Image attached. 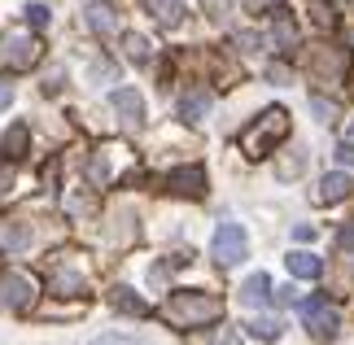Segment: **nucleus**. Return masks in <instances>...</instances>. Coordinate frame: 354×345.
<instances>
[{"instance_id": "1", "label": "nucleus", "mask_w": 354, "mask_h": 345, "mask_svg": "<svg viewBox=\"0 0 354 345\" xmlns=\"http://www.w3.org/2000/svg\"><path fill=\"white\" fill-rule=\"evenodd\" d=\"M162 315L175 324V328H201V324H214L223 315V301L214 293H197V288H180V293L167 297Z\"/></svg>"}, {"instance_id": "2", "label": "nucleus", "mask_w": 354, "mask_h": 345, "mask_svg": "<svg viewBox=\"0 0 354 345\" xmlns=\"http://www.w3.org/2000/svg\"><path fill=\"white\" fill-rule=\"evenodd\" d=\"M284 136H289V114L276 105V109H263L258 122H250L241 131V149H245V158H267Z\"/></svg>"}, {"instance_id": "3", "label": "nucleus", "mask_w": 354, "mask_h": 345, "mask_svg": "<svg viewBox=\"0 0 354 345\" xmlns=\"http://www.w3.org/2000/svg\"><path fill=\"white\" fill-rule=\"evenodd\" d=\"M35 306V280L26 271H13V267H0V310H31Z\"/></svg>"}, {"instance_id": "4", "label": "nucleus", "mask_w": 354, "mask_h": 345, "mask_svg": "<svg viewBox=\"0 0 354 345\" xmlns=\"http://www.w3.org/2000/svg\"><path fill=\"white\" fill-rule=\"evenodd\" d=\"M245 250H250V236H245L241 223H219V232H214L210 241V254L219 267H236V262L245 258Z\"/></svg>"}, {"instance_id": "5", "label": "nucleus", "mask_w": 354, "mask_h": 345, "mask_svg": "<svg viewBox=\"0 0 354 345\" xmlns=\"http://www.w3.org/2000/svg\"><path fill=\"white\" fill-rule=\"evenodd\" d=\"M0 62H5L9 71H31L39 62V39L26 35V31H9L0 39Z\"/></svg>"}, {"instance_id": "6", "label": "nucleus", "mask_w": 354, "mask_h": 345, "mask_svg": "<svg viewBox=\"0 0 354 345\" xmlns=\"http://www.w3.org/2000/svg\"><path fill=\"white\" fill-rule=\"evenodd\" d=\"M302 324L315 337H337V328H342V310H337L328 297H310V301H302Z\"/></svg>"}, {"instance_id": "7", "label": "nucleus", "mask_w": 354, "mask_h": 345, "mask_svg": "<svg viewBox=\"0 0 354 345\" xmlns=\"http://www.w3.org/2000/svg\"><path fill=\"white\" fill-rule=\"evenodd\" d=\"M110 105H114V114H118V122L127 131H140L145 127V101H140V92H136V88H118L110 96Z\"/></svg>"}, {"instance_id": "8", "label": "nucleus", "mask_w": 354, "mask_h": 345, "mask_svg": "<svg viewBox=\"0 0 354 345\" xmlns=\"http://www.w3.org/2000/svg\"><path fill=\"white\" fill-rule=\"evenodd\" d=\"M167 188L175 197H206V171L201 167H175L167 175Z\"/></svg>"}, {"instance_id": "9", "label": "nucleus", "mask_w": 354, "mask_h": 345, "mask_svg": "<svg viewBox=\"0 0 354 345\" xmlns=\"http://www.w3.org/2000/svg\"><path fill=\"white\" fill-rule=\"evenodd\" d=\"M350 192H354V171H333V175L319 179V201H324V205L346 201Z\"/></svg>"}, {"instance_id": "10", "label": "nucleus", "mask_w": 354, "mask_h": 345, "mask_svg": "<svg viewBox=\"0 0 354 345\" xmlns=\"http://www.w3.org/2000/svg\"><path fill=\"white\" fill-rule=\"evenodd\" d=\"M206 114H210V92L206 88H188L180 96V118L184 122H201Z\"/></svg>"}, {"instance_id": "11", "label": "nucleus", "mask_w": 354, "mask_h": 345, "mask_svg": "<svg viewBox=\"0 0 354 345\" xmlns=\"http://www.w3.org/2000/svg\"><path fill=\"white\" fill-rule=\"evenodd\" d=\"M310 71H319V75H346V48H315L310 53Z\"/></svg>"}, {"instance_id": "12", "label": "nucleus", "mask_w": 354, "mask_h": 345, "mask_svg": "<svg viewBox=\"0 0 354 345\" xmlns=\"http://www.w3.org/2000/svg\"><path fill=\"white\" fill-rule=\"evenodd\" d=\"M241 301H245V306H267V301H271V280H267V271H254L250 280L241 284Z\"/></svg>"}, {"instance_id": "13", "label": "nucleus", "mask_w": 354, "mask_h": 345, "mask_svg": "<svg viewBox=\"0 0 354 345\" xmlns=\"http://www.w3.org/2000/svg\"><path fill=\"white\" fill-rule=\"evenodd\" d=\"M110 306L122 310V315H149V301H145V297H136V288H127V284L110 288Z\"/></svg>"}, {"instance_id": "14", "label": "nucleus", "mask_w": 354, "mask_h": 345, "mask_svg": "<svg viewBox=\"0 0 354 345\" xmlns=\"http://www.w3.org/2000/svg\"><path fill=\"white\" fill-rule=\"evenodd\" d=\"M26 140H31V131H26L22 122H13V127L5 131V140H0V153H5V162L26 158Z\"/></svg>"}, {"instance_id": "15", "label": "nucleus", "mask_w": 354, "mask_h": 345, "mask_svg": "<svg viewBox=\"0 0 354 345\" xmlns=\"http://www.w3.org/2000/svg\"><path fill=\"white\" fill-rule=\"evenodd\" d=\"M284 262H289V275H297V280H319V275H324V262L315 254H302V250H297V254H289Z\"/></svg>"}, {"instance_id": "16", "label": "nucleus", "mask_w": 354, "mask_h": 345, "mask_svg": "<svg viewBox=\"0 0 354 345\" xmlns=\"http://www.w3.org/2000/svg\"><path fill=\"white\" fill-rule=\"evenodd\" d=\"M145 5L162 26H180L184 22V0H145Z\"/></svg>"}, {"instance_id": "17", "label": "nucleus", "mask_w": 354, "mask_h": 345, "mask_svg": "<svg viewBox=\"0 0 354 345\" xmlns=\"http://www.w3.org/2000/svg\"><path fill=\"white\" fill-rule=\"evenodd\" d=\"M31 245V227L26 223H5L0 227V250L5 254H18V250H26Z\"/></svg>"}, {"instance_id": "18", "label": "nucleus", "mask_w": 354, "mask_h": 345, "mask_svg": "<svg viewBox=\"0 0 354 345\" xmlns=\"http://www.w3.org/2000/svg\"><path fill=\"white\" fill-rule=\"evenodd\" d=\"M88 26L97 35H118V18L110 5H88Z\"/></svg>"}, {"instance_id": "19", "label": "nucleus", "mask_w": 354, "mask_h": 345, "mask_svg": "<svg viewBox=\"0 0 354 345\" xmlns=\"http://www.w3.org/2000/svg\"><path fill=\"white\" fill-rule=\"evenodd\" d=\"M48 288L57 297H79V293H84V275H79V271H57L48 280Z\"/></svg>"}, {"instance_id": "20", "label": "nucleus", "mask_w": 354, "mask_h": 345, "mask_svg": "<svg viewBox=\"0 0 354 345\" xmlns=\"http://www.w3.org/2000/svg\"><path fill=\"white\" fill-rule=\"evenodd\" d=\"M302 171H306V153H302V149H289V158H280V167H276L280 179H297Z\"/></svg>"}, {"instance_id": "21", "label": "nucleus", "mask_w": 354, "mask_h": 345, "mask_svg": "<svg viewBox=\"0 0 354 345\" xmlns=\"http://www.w3.org/2000/svg\"><path fill=\"white\" fill-rule=\"evenodd\" d=\"M122 48H127V57H131L136 66L149 62V39H145V35H127V39H122Z\"/></svg>"}, {"instance_id": "22", "label": "nucleus", "mask_w": 354, "mask_h": 345, "mask_svg": "<svg viewBox=\"0 0 354 345\" xmlns=\"http://www.w3.org/2000/svg\"><path fill=\"white\" fill-rule=\"evenodd\" d=\"M271 39H276V48H293V39H297V26L289 18H280L276 22V31H271Z\"/></svg>"}, {"instance_id": "23", "label": "nucleus", "mask_w": 354, "mask_h": 345, "mask_svg": "<svg viewBox=\"0 0 354 345\" xmlns=\"http://www.w3.org/2000/svg\"><path fill=\"white\" fill-rule=\"evenodd\" d=\"M250 337H258V341H276V337H280V319H254V324H250Z\"/></svg>"}, {"instance_id": "24", "label": "nucleus", "mask_w": 354, "mask_h": 345, "mask_svg": "<svg viewBox=\"0 0 354 345\" xmlns=\"http://www.w3.org/2000/svg\"><path fill=\"white\" fill-rule=\"evenodd\" d=\"M310 109L319 114V122H333L337 118V105L328 101V96H310Z\"/></svg>"}, {"instance_id": "25", "label": "nucleus", "mask_w": 354, "mask_h": 345, "mask_svg": "<svg viewBox=\"0 0 354 345\" xmlns=\"http://www.w3.org/2000/svg\"><path fill=\"white\" fill-rule=\"evenodd\" d=\"M92 345H145L140 337H127V333H101Z\"/></svg>"}, {"instance_id": "26", "label": "nucleus", "mask_w": 354, "mask_h": 345, "mask_svg": "<svg viewBox=\"0 0 354 345\" xmlns=\"http://www.w3.org/2000/svg\"><path fill=\"white\" fill-rule=\"evenodd\" d=\"M48 18H53V13H48V5H31V9H26V22H31L35 31H44V26H48Z\"/></svg>"}, {"instance_id": "27", "label": "nucleus", "mask_w": 354, "mask_h": 345, "mask_svg": "<svg viewBox=\"0 0 354 345\" xmlns=\"http://www.w3.org/2000/svg\"><path fill=\"white\" fill-rule=\"evenodd\" d=\"M310 9H315V22H319V26H333V9L324 5V0H315V5H310Z\"/></svg>"}, {"instance_id": "28", "label": "nucleus", "mask_w": 354, "mask_h": 345, "mask_svg": "<svg viewBox=\"0 0 354 345\" xmlns=\"http://www.w3.org/2000/svg\"><path fill=\"white\" fill-rule=\"evenodd\" d=\"M201 5H206L210 18H227V0H201Z\"/></svg>"}, {"instance_id": "29", "label": "nucleus", "mask_w": 354, "mask_h": 345, "mask_svg": "<svg viewBox=\"0 0 354 345\" xmlns=\"http://www.w3.org/2000/svg\"><path fill=\"white\" fill-rule=\"evenodd\" d=\"M92 179H97V184H105V175H110V167H105V158H92Z\"/></svg>"}, {"instance_id": "30", "label": "nucleus", "mask_w": 354, "mask_h": 345, "mask_svg": "<svg viewBox=\"0 0 354 345\" xmlns=\"http://www.w3.org/2000/svg\"><path fill=\"white\" fill-rule=\"evenodd\" d=\"M337 162H342V167H354V144H350V140L337 144Z\"/></svg>"}, {"instance_id": "31", "label": "nucleus", "mask_w": 354, "mask_h": 345, "mask_svg": "<svg viewBox=\"0 0 354 345\" xmlns=\"http://www.w3.org/2000/svg\"><path fill=\"white\" fill-rule=\"evenodd\" d=\"M13 105V79H0V109Z\"/></svg>"}, {"instance_id": "32", "label": "nucleus", "mask_w": 354, "mask_h": 345, "mask_svg": "<svg viewBox=\"0 0 354 345\" xmlns=\"http://www.w3.org/2000/svg\"><path fill=\"white\" fill-rule=\"evenodd\" d=\"M293 236H297V241H315V223H297Z\"/></svg>"}, {"instance_id": "33", "label": "nucleus", "mask_w": 354, "mask_h": 345, "mask_svg": "<svg viewBox=\"0 0 354 345\" xmlns=\"http://www.w3.org/2000/svg\"><path fill=\"white\" fill-rule=\"evenodd\" d=\"M337 245H342V250H354V223H350V227H342V236H337Z\"/></svg>"}, {"instance_id": "34", "label": "nucleus", "mask_w": 354, "mask_h": 345, "mask_svg": "<svg viewBox=\"0 0 354 345\" xmlns=\"http://www.w3.org/2000/svg\"><path fill=\"white\" fill-rule=\"evenodd\" d=\"M276 301H280V306H293L297 293H293V288H276Z\"/></svg>"}, {"instance_id": "35", "label": "nucleus", "mask_w": 354, "mask_h": 345, "mask_svg": "<svg viewBox=\"0 0 354 345\" xmlns=\"http://www.w3.org/2000/svg\"><path fill=\"white\" fill-rule=\"evenodd\" d=\"M271 79H276V84H289V71H284V66H271V71H267Z\"/></svg>"}, {"instance_id": "36", "label": "nucleus", "mask_w": 354, "mask_h": 345, "mask_svg": "<svg viewBox=\"0 0 354 345\" xmlns=\"http://www.w3.org/2000/svg\"><path fill=\"white\" fill-rule=\"evenodd\" d=\"M245 5H276V0H245Z\"/></svg>"}, {"instance_id": "37", "label": "nucleus", "mask_w": 354, "mask_h": 345, "mask_svg": "<svg viewBox=\"0 0 354 345\" xmlns=\"http://www.w3.org/2000/svg\"><path fill=\"white\" fill-rule=\"evenodd\" d=\"M0 184H9V171H0Z\"/></svg>"}]
</instances>
